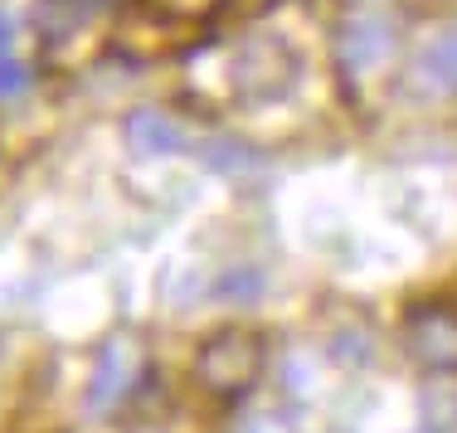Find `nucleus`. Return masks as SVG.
Returning a JSON list of instances; mask_svg holds the SVG:
<instances>
[{
	"mask_svg": "<svg viewBox=\"0 0 457 433\" xmlns=\"http://www.w3.org/2000/svg\"><path fill=\"white\" fill-rule=\"evenodd\" d=\"M238 433H297L292 424H282V419H273V414H258V419H248Z\"/></svg>",
	"mask_w": 457,
	"mask_h": 433,
	"instance_id": "nucleus-10",
	"label": "nucleus"
},
{
	"mask_svg": "<svg viewBox=\"0 0 457 433\" xmlns=\"http://www.w3.org/2000/svg\"><path fill=\"white\" fill-rule=\"evenodd\" d=\"M122 142L137 161H161V156L185 151V132H180L176 117H166L161 107H137L122 122Z\"/></svg>",
	"mask_w": 457,
	"mask_h": 433,
	"instance_id": "nucleus-4",
	"label": "nucleus"
},
{
	"mask_svg": "<svg viewBox=\"0 0 457 433\" xmlns=\"http://www.w3.org/2000/svg\"><path fill=\"white\" fill-rule=\"evenodd\" d=\"M263 287H268V278H263V268H253V263H234V268H224L220 278H214V297L228 302V307H253L258 297H263Z\"/></svg>",
	"mask_w": 457,
	"mask_h": 433,
	"instance_id": "nucleus-6",
	"label": "nucleus"
},
{
	"mask_svg": "<svg viewBox=\"0 0 457 433\" xmlns=\"http://www.w3.org/2000/svg\"><path fill=\"white\" fill-rule=\"evenodd\" d=\"M200 161L210 171H220V176H234V171L248 166V151L238 146V142H224V137H220V142H204L200 146Z\"/></svg>",
	"mask_w": 457,
	"mask_h": 433,
	"instance_id": "nucleus-8",
	"label": "nucleus"
},
{
	"mask_svg": "<svg viewBox=\"0 0 457 433\" xmlns=\"http://www.w3.org/2000/svg\"><path fill=\"white\" fill-rule=\"evenodd\" d=\"M220 0H137V25L132 29H151L161 35V49H176V29H195ZM127 29V25H122Z\"/></svg>",
	"mask_w": 457,
	"mask_h": 433,
	"instance_id": "nucleus-5",
	"label": "nucleus"
},
{
	"mask_svg": "<svg viewBox=\"0 0 457 433\" xmlns=\"http://www.w3.org/2000/svg\"><path fill=\"white\" fill-rule=\"evenodd\" d=\"M409 351L419 355L423 365H433V371H457V317L453 312H413L409 317Z\"/></svg>",
	"mask_w": 457,
	"mask_h": 433,
	"instance_id": "nucleus-3",
	"label": "nucleus"
},
{
	"mask_svg": "<svg viewBox=\"0 0 457 433\" xmlns=\"http://www.w3.org/2000/svg\"><path fill=\"white\" fill-rule=\"evenodd\" d=\"M10 49H15V25H10V15L0 10V59H10Z\"/></svg>",
	"mask_w": 457,
	"mask_h": 433,
	"instance_id": "nucleus-11",
	"label": "nucleus"
},
{
	"mask_svg": "<svg viewBox=\"0 0 457 433\" xmlns=\"http://www.w3.org/2000/svg\"><path fill=\"white\" fill-rule=\"evenodd\" d=\"M25 88H29V69H25V63L0 59V97H20Z\"/></svg>",
	"mask_w": 457,
	"mask_h": 433,
	"instance_id": "nucleus-9",
	"label": "nucleus"
},
{
	"mask_svg": "<svg viewBox=\"0 0 457 433\" xmlns=\"http://www.w3.org/2000/svg\"><path fill=\"white\" fill-rule=\"evenodd\" d=\"M258 375H263V337L258 331L224 327L195 351V380L220 399L248 395L258 385Z\"/></svg>",
	"mask_w": 457,
	"mask_h": 433,
	"instance_id": "nucleus-1",
	"label": "nucleus"
},
{
	"mask_svg": "<svg viewBox=\"0 0 457 433\" xmlns=\"http://www.w3.org/2000/svg\"><path fill=\"white\" fill-rule=\"evenodd\" d=\"M423 73H433L438 88H453L457 93V35H443L438 45L423 54Z\"/></svg>",
	"mask_w": 457,
	"mask_h": 433,
	"instance_id": "nucleus-7",
	"label": "nucleus"
},
{
	"mask_svg": "<svg viewBox=\"0 0 457 433\" xmlns=\"http://www.w3.org/2000/svg\"><path fill=\"white\" fill-rule=\"evenodd\" d=\"M132 375H137L132 341H122V337L103 341L97 355H93L88 385H83V409H88V414H112V409L127 399V389H132Z\"/></svg>",
	"mask_w": 457,
	"mask_h": 433,
	"instance_id": "nucleus-2",
	"label": "nucleus"
}]
</instances>
